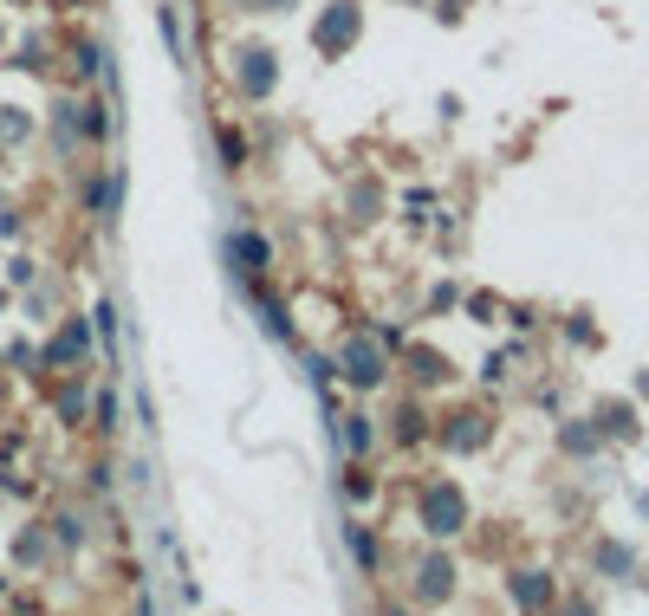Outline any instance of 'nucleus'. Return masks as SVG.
Masks as SVG:
<instances>
[{
	"mask_svg": "<svg viewBox=\"0 0 649 616\" xmlns=\"http://www.w3.org/2000/svg\"><path fill=\"white\" fill-rule=\"evenodd\" d=\"M344 39H357V0H332V13L318 20V46L338 52Z\"/></svg>",
	"mask_w": 649,
	"mask_h": 616,
	"instance_id": "nucleus-1",
	"label": "nucleus"
},
{
	"mask_svg": "<svg viewBox=\"0 0 649 616\" xmlns=\"http://www.w3.org/2000/svg\"><path fill=\"white\" fill-rule=\"evenodd\" d=\"M279 7H293V0H254V13H279Z\"/></svg>",
	"mask_w": 649,
	"mask_h": 616,
	"instance_id": "nucleus-2",
	"label": "nucleus"
},
{
	"mask_svg": "<svg viewBox=\"0 0 649 616\" xmlns=\"http://www.w3.org/2000/svg\"><path fill=\"white\" fill-rule=\"evenodd\" d=\"M643 506H649V494H643Z\"/></svg>",
	"mask_w": 649,
	"mask_h": 616,
	"instance_id": "nucleus-3",
	"label": "nucleus"
}]
</instances>
